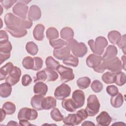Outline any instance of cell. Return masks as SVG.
Returning a JSON list of instances; mask_svg holds the SVG:
<instances>
[{
  "instance_id": "48",
  "label": "cell",
  "mask_w": 126,
  "mask_h": 126,
  "mask_svg": "<svg viewBox=\"0 0 126 126\" xmlns=\"http://www.w3.org/2000/svg\"><path fill=\"white\" fill-rule=\"evenodd\" d=\"M32 81V79L29 74H25L22 78V84L23 86H29Z\"/></svg>"
},
{
  "instance_id": "25",
  "label": "cell",
  "mask_w": 126,
  "mask_h": 126,
  "mask_svg": "<svg viewBox=\"0 0 126 126\" xmlns=\"http://www.w3.org/2000/svg\"><path fill=\"white\" fill-rule=\"evenodd\" d=\"M62 106L63 108L70 112H73L77 109L72 99L70 98L63 99L62 102Z\"/></svg>"
},
{
  "instance_id": "21",
  "label": "cell",
  "mask_w": 126,
  "mask_h": 126,
  "mask_svg": "<svg viewBox=\"0 0 126 126\" xmlns=\"http://www.w3.org/2000/svg\"><path fill=\"white\" fill-rule=\"evenodd\" d=\"M48 91V87L46 84L42 82H36L33 86V92L37 94L45 95Z\"/></svg>"
},
{
  "instance_id": "56",
  "label": "cell",
  "mask_w": 126,
  "mask_h": 126,
  "mask_svg": "<svg viewBox=\"0 0 126 126\" xmlns=\"http://www.w3.org/2000/svg\"><path fill=\"white\" fill-rule=\"evenodd\" d=\"M1 114H2V116H1V120H0V122H1L5 118V115H6V113L2 109H1Z\"/></svg>"
},
{
  "instance_id": "9",
  "label": "cell",
  "mask_w": 126,
  "mask_h": 126,
  "mask_svg": "<svg viewBox=\"0 0 126 126\" xmlns=\"http://www.w3.org/2000/svg\"><path fill=\"white\" fill-rule=\"evenodd\" d=\"M12 11L13 13L19 18L26 19L28 11V6L20 0L13 6Z\"/></svg>"
},
{
  "instance_id": "10",
  "label": "cell",
  "mask_w": 126,
  "mask_h": 126,
  "mask_svg": "<svg viewBox=\"0 0 126 126\" xmlns=\"http://www.w3.org/2000/svg\"><path fill=\"white\" fill-rule=\"evenodd\" d=\"M21 75V69L17 66H14L12 71L6 77L5 82L13 86L19 81Z\"/></svg>"
},
{
  "instance_id": "13",
  "label": "cell",
  "mask_w": 126,
  "mask_h": 126,
  "mask_svg": "<svg viewBox=\"0 0 126 126\" xmlns=\"http://www.w3.org/2000/svg\"><path fill=\"white\" fill-rule=\"evenodd\" d=\"M97 125L101 126H108L112 121V118L109 114L105 112H101L96 118Z\"/></svg>"
},
{
  "instance_id": "2",
  "label": "cell",
  "mask_w": 126,
  "mask_h": 126,
  "mask_svg": "<svg viewBox=\"0 0 126 126\" xmlns=\"http://www.w3.org/2000/svg\"><path fill=\"white\" fill-rule=\"evenodd\" d=\"M66 46L75 57L82 58L88 52V48L84 43L78 42L73 38L66 42Z\"/></svg>"
},
{
  "instance_id": "45",
  "label": "cell",
  "mask_w": 126,
  "mask_h": 126,
  "mask_svg": "<svg viewBox=\"0 0 126 126\" xmlns=\"http://www.w3.org/2000/svg\"><path fill=\"white\" fill-rule=\"evenodd\" d=\"M47 76L46 72L44 70H41L38 71L36 74V78L34 80V83H36L37 82H44L47 79Z\"/></svg>"
},
{
  "instance_id": "16",
  "label": "cell",
  "mask_w": 126,
  "mask_h": 126,
  "mask_svg": "<svg viewBox=\"0 0 126 126\" xmlns=\"http://www.w3.org/2000/svg\"><path fill=\"white\" fill-rule=\"evenodd\" d=\"M41 16V12L40 8L36 5H32L30 6L28 12V19L31 21H37Z\"/></svg>"
},
{
  "instance_id": "27",
  "label": "cell",
  "mask_w": 126,
  "mask_h": 126,
  "mask_svg": "<svg viewBox=\"0 0 126 126\" xmlns=\"http://www.w3.org/2000/svg\"><path fill=\"white\" fill-rule=\"evenodd\" d=\"M56 100L52 96H47L45 97L43 104V108L45 110H49L53 108L56 106Z\"/></svg>"
},
{
  "instance_id": "14",
  "label": "cell",
  "mask_w": 126,
  "mask_h": 126,
  "mask_svg": "<svg viewBox=\"0 0 126 126\" xmlns=\"http://www.w3.org/2000/svg\"><path fill=\"white\" fill-rule=\"evenodd\" d=\"M45 97L41 94H35L33 96L31 99V104L32 108L37 110H42L43 104Z\"/></svg>"
},
{
  "instance_id": "5",
  "label": "cell",
  "mask_w": 126,
  "mask_h": 126,
  "mask_svg": "<svg viewBox=\"0 0 126 126\" xmlns=\"http://www.w3.org/2000/svg\"><path fill=\"white\" fill-rule=\"evenodd\" d=\"M38 113L35 109L24 107L21 108L18 113V119L22 120H33L37 118Z\"/></svg>"
},
{
  "instance_id": "31",
  "label": "cell",
  "mask_w": 126,
  "mask_h": 126,
  "mask_svg": "<svg viewBox=\"0 0 126 126\" xmlns=\"http://www.w3.org/2000/svg\"><path fill=\"white\" fill-rule=\"evenodd\" d=\"M1 109L7 115H10L14 113L16 110V106L12 102L7 101L3 104Z\"/></svg>"
},
{
  "instance_id": "55",
  "label": "cell",
  "mask_w": 126,
  "mask_h": 126,
  "mask_svg": "<svg viewBox=\"0 0 126 126\" xmlns=\"http://www.w3.org/2000/svg\"><path fill=\"white\" fill-rule=\"evenodd\" d=\"M82 126H95V124H94L93 122L89 121H85L82 124Z\"/></svg>"
},
{
  "instance_id": "23",
  "label": "cell",
  "mask_w": 126,
  "mask_h": 126,
  "mask_svg": "<svg viewBox=\"0 0 126 126\" xmlns=\"http://www.w3.org/2000/svg\"><path fill=\"white\" fill-rule=\"evenodd\" d=\"M12 87L9 84L5 82L0 85V95L1 97H8L11 93Z\"/></svg>"
},
{
  "instance_id": "12",
  "label": "cell",
  "mask_w": 126,
  "mask_h": 126,
  "mask_svg": "<svg viewBox=\"0 0 126 126\" xmlns=\"http://www.w3.org/2000/svg\"><path fill=\"white\" fill-rule=\"evenodd\" d=\"M102 60V58L100 56L91 54L87 58L86 63L89 67L94 68L98 66Z\"/></svg>"
},
{
  "instance_id": "53",
  "label": "cell",
  "mask_w": 126,
  "mask_h": 126,
  "mask_svg": "<svg viewBox=\"0 0 126 126\" xmlns=\"http://www.w3.org/2000/svg\"><path fill=\"white\" fill-rule=\"evenodd\" d=\"M19 125L21 126H26L32 125V124H30V123L28 121H26V120L19 121Z\"/></svg>"
},
{
  "instance_id": "30",
  "label": "cell",
  "mask_w": 126,
  "mask_h": 126,
  "mask_svg": "<svg viewBox=\"0 0 126 126\" xmlns=\"http://www.w3.org/2000/svg\"><path fill=\"white\" fill-rule=\"evenodd\" d=\"M63 122L64 125L75 126L78 125L76 114H69L67 117L63 118Z\"/></svg>"
},
{
  "instance_id": "43",
  "label": "cell",
  "mask_w": 126,
  "mask_h": 126,
  "mask_svg": "<svg viewBox=\"0 0 126 126\" xmlns=\"http://www.w3.org/2000/svg\"><path fill=\"white\" fill-rule=\"evenodd\" d=\"M91 87L93 92L96 93H98L102 90L103 86L100 81L97 80H95L92 83Z\"/></svg>"
},
{
  "instance_id": "3",
  "label": "cell",
  "mask_w": 126,
  "mask_h": 126,
  "mask_svg": "<svg viewBox=\"0 0 126 126\" xmlns=\"http://www.w3.org/2000/svg\"><path fill=\"white\" fill-rule=\"evenodd\" d=\"M88 43L93 52L97 55H101L104 52L105 48L108 45L107 39L103 36H98L96 38L95 41L90 39Z\"/></svg>"
},
{
  "instance_id": "26",
  "label": "cell",
  "mask_w": 126,
  "mask_h": 126,
  "mask_svg": "<svg viewBox=\"0 0 126 126\" xmlns=\"http://www.w3.org/2000/svg\"><path fill=\"white\" fill-rule=\"evenodd\" d=\"M107 37L112 44L116 45L121 40L122 35L117 31H111L108 33Z\"/></svg>"
},
{
  "instance_id": "4",
  "label": "cell",
  "mask_w": 126,
  "mask_h": 126,
  "mask_svg": "<svg viewBox=\"0 0 126 126\" xmlns=\"http://www.w3.org/2000/svg\"><path fill=\"white\" fill-rule=\"evenodd\" d=\"M100 108V103L95 95H90L87 99V104L85 108L88 116L93 117L96 115Z\"/></svg>"
},
{
  "instance_id": "39",
  "label": "cell",
  "mask_w": 126,
  "mask_h": 126,
  "mask_svg": "<svg viewBox=\"0 0 126 126\" xmlns=\"http://www.w3.org/2000/svg\"><path fill=\"white\" fill-rule=\"evenodd\" d=\"M34 64L33 58L28 56L24 58L22 61V65L27 69H32Z\"/></svg>"
},
{
  "instance_id": "36",
  "label": "cell",
  "mask_w": 126,
  "mask_h": 126,
  "mask_svg": "<svg viewBox=\"0 0 126 126\" xmlns=\"http://www.w3.org/2000/svg\"><path fill=\"white\" fill-rule=\"evenodd\" d=\"M44 70L47 74V81H55L58 78V74L54 70L46 67L44 68Z\"/></svg>"
},
{
  "instance_id": "8",
  "label": "cell",
  "mask_w": 126,
  "mask_h": 126,
  "mask_svg": "<svg viewBox=\"0 0 126 126\" xmlns=\"http://www.w3.org/2000/svg\"><path fill=\"white\" fill-rule=\"evenodd\" d=\"M70 93V87L68 85L63 83L55 89L54 96L58 99L63 100L66 97H68Z\"/></svg>"
},
{
  "instance_id": "40",
  "label": "cell",
  "mask_w": 126,
  "mask_h": 126,
  "mask_svg": "<svg viewBox=\"0 0 126 126\" xmlns=\"http://www.w3.org/2000/svg\"><path fill=\"white\" fill-rule=\"evenodd\" d=\"M49 43L54 49L61 48L66 45V42L61 39L49 40Z\"/></svg>"
},
{
  "instance_id": "7",
  "label": "cell",
  "mask_w": 126,
  "mask_h": 126,
  "mask_svg": "<svg viewBox=\"0 0 126 126\" xmlns=\"http://www.w3.org/2000/svg\"><path fill=\"white\" fill-rule=\"evenodd\" d=\"M104 61L106 69L111 71V72L116 74L121 71L122 64L121 61L118 57H115L111 59Z\"/></svg>"
},
{
  "instance_id": "17",
  "label": "cell",
  "mask_w": 126,
  "mask_h": 126,
  "mask_svg": "<svg viewBox=\"0 0 126 126\" xmlns=\"http://www.w3.org/2000/svg\"><path fill=\"white\" fill-rule=\"evenodd\" d=\"M5 30L10 33L12 36L16 38H20L25 36L27 33L26 29L17 28H9L7 27L5 28Z\"/></svg>"
},
{
  "instance_id": "37",
  "label": "cell",
  "mask_w": 126,
  "mask_h": 126,
  "mask_svg": "<svg viewBox=\"0 0 126 126\" xmlns=\"http://www.w3.org/2000/svg\"><path fill=\"white\" fill-rule=\"evenodd\" d=\"M51 118L56 122H60L63 120V116L62 115L59 110L57 108L53 109L50 112Z\"/></svg>"
},
{
  "instance_id": "41",
  "label": "cell",
  "mask_w": 126,
  "mask_h": 126,
  "mask_svg": "<svg viewBox=\"0 0 126 126\" xmlns=\"http://www.w3.org/2000/svg\"><path fill=\"white\" fill-rule=\"evenodd\" d=\"M12 49V46L10 42L9 41L0 43V52L2 53H10Z\"/></svg>"
},
{
  "instance_id": "52",
  "label": "cell",
  "mask_w": 126,
  "mask_h": 126,
  "mask_svg": "<svg viewBox=\"0 0 126 126\" xmlns=\"http://www.w3.org/2000/svg\"><path fill=\"white\" fill-rule=\"evenodd\" d=\"M10 57V53H2L0 52V62L2 64L4 61L8 59Z\"/></svg>"
},
{
  "instance_id": "28",
  "label": "cell",
  "mask_w": 126,
  "mask_h": 126,
  "mask_svg": "<svg viewBox=\"0 0 126 126\" xmlns=\"http://www.w3.org/2000/svg\"><path fill=\"white\" fill-rule=\"evenodd\" d=\"M63 63L68 66L76 67L78 65L79 60L75 56L69 54L66 58L63 60Z\"/></svg>"
},
{
  "instance_id": "20",
  "label": "cell",
  "mask_w": 126,
  "mask_h": 126,
  "mask_svg": "<svg viewBox=\"0 0 126 126\" xmlns=\"http://www.w3.org/2000/svg\"><path fill=\"white\" fill-rule=\"evenodd\" d=\"M14 66L11 62L7 63L0 69V80H2L6 78V75H9L13 70Z\"/></svg>"
},
{
  "instance_id": "34",
  "label": "cell",
  "mask_w": 126,
  "mask_h": 126,
  "mask_svg": "<svg viewBox=\"0 0 126 126\" xmlns=\"http://www.w3.org/2000/svg\"><path fill=\"white\" fill-rule=\"evenodd\" d=\"M46 37L49 40H54L59 37V34L58 30L54 27L49 28L46 32Z\"/></svg>"
},
{
  "instance_id": "19",
  "label": "cell",
  "mask_w": 126,
  "mask_h": 126,
  "mask_svg": "<svg viewBox=\"0 0 126 126\" xmlns=\"http://www.w3.org/2000/svg\"><path fill=\"white\" fill-rule=\"evenodd\" d=\"M44 30L45 27L43 25H36L33 30V36L34 39L37 41H42L44 37Z\"/></svg>"
},
{
  "instance_id": "15",
  "label": "cell",
  "mask_w": 126,
  "mask_h": 126,
  "mask_svg": "<svg viewBox=\"0 0 126 126\" xmlns=\"http://www.w3.org/2000/svg\"><path fill=\"white\" fill-rule=\"evenodd\" d=\"M70 49L66 45L61 48L54 49L53 50V55L56 59L63 60L70 54Z\"/></svg>"
},
{
  "instance_id": "46",
  "label": "cell",
  "mask_w": 126,
  "mask_h": 126,
  "mask_svg": "<svg viewBox=\"0 0 126 126\" xmlns=\"http://www.w3.org/2000/svg\"><path fill=\"white\" fill-rule=\"evenodd\" d=\"M107 93L111 96H113L116 95L119 93L118 88L114 85L108 86L106 89Z\"/></svg>"
},
{
  "instance_id": "42",
  "label": "cell",
  "mask_w": 126,
  "mask_h": 126,
  "mask_svg": "<svg viewBox=\"0 0 126 126\" xmlns=\"http://www.w3.org/2000/svg\"><path fill=\"white\" fill-rule=\"evenodd\" d=\"M76 115L77 119V124L78 125H79L83 120L87 118L88 117V113L85 109H80L77 111Z\"/></svg>"
},
{
  "instance_id": "38",
  "label": "cell",
  "mask_w": 126,
  "mask_h": 126,
  "mask_svg": "<svg viewBox=\"0 0 126 126\" xmlns=\"http://www.w3.org/2000/svg\"><path fill=\"white\" fill-rule=\"evenodd\" d=\"M126 82V74L124 72H119L116 74V81L115 83L119 86L124 85Z\"/></svg>"
},
{
  "instance_id": "1",
  "label": "cell",
  "mask_w": 126,
  "mask_h": 126,
  "mask_svg": "<svg viewBox=\"0 0 126 126\" xmlns=\"http://www.w3.org/2000/svg\"><path fill=\"white\" fill-rule=\"evenodd\" d=\"M4 23L7 27L22 29H30L32 26V22L29 19H23L17 17L11 13H7L4 16Z\"/></svg>"
},
{
  "instance_id": "35",
  "label": "cell",
  "mask_w": 126,
  "mask_h": 126,
  "mask_svg": "<svg viewBox=\"0 0 126 126\" xmlns=\"http://www.w3.org/2000/svg\"><path fill=\"white\" fill-rule=\"evenodd\" d=\"M45 64L47 67L50 68L53 70H56L58 66L60 65L59 63L51 56H49L46 58L45 60Z\"/></svg>"
},
{
  "instance_id": "32",
  "label": "cell",
  "mask_w": 126,
  "mask_h": 126,
  "mask_svg": "<svg viewBox=\"0 0 126 126\" xmlns=\"http://www.w3.org/2000/svg\"><path fill=\"white\" fill-rule=\"evenodd\" d=\"M91 83V79L88 77L79 78L77 80V85L81 89H85L89 86Z\"/></svg>"
},
{
  "instance_id": "22",
  "label": "cell",
  "mask_w": 126,
  "mask_h": 126,
  "mask_svg": "<svg viewBox=\"0 0 126 126\" xmlns=\"http://www.w3.org/2000/svg\"><path fill=\"white\" fill-rule=\"evenodd\" d=\"M60 36L62 38L67 42L73 39L74 36V32L73 30L69 27H64L61 30Z\"/></svg>"
},
{
  "instance_id": "29",
  "label": "cell",
  "mask_w": 126,
  "mask_h": 126,
  "mask_svg": "<svg viewBox=\"0 0 126 126\" xmlns=\"http://www.w3.org/2000/svg\"><path fill=\"white\" fill-rule=\"evenodd\" d=\"M101 79L107 84L114 83L116 81V74L111 72H106L102 75Z\"/></svg>"
},
{
  "instance_id": "6",
  "label": "cell",
  "mask_w": 126,
  "mask_h": 126,
  "mask_svg": "<svg viewBox=\"0 0 126 126\" xmlns=\"http://www.w3.org/2000/svg\"><path fill=\"white\" fill-rule=\"evenodd\" d=\"M56 70L60 75L62 82L63 83L73 80L74 78L73 69L71 68L60 64Z\"/></svg>"
},
{
  "instance_id": "33",
  "label": "cell",
  "mask_w": 126,
  "mask_h": 126,
  "mask_svg": "<svg viewBox=\"0 0 126 126\" xmlns=\"http://www.w3.org/2000/svg\"><path fill=\"white\" fill-rule=\"evenodd\" d=\"M26 49L29 54L32 56L35 55L38 51V46L32 41H30L27 43L26 45Z\"/></svg>"
},
{
  "instance_id": "47",
  "label": "cell",
  "mask_w": 126,
  "mask_h": 126,
  "mask_svg": "<svg viewBox=\"0 0 126 126\" xmlns=\"http://www.w3.org/2000/svg\"><path fill=\"white\" fill-rule=\"evenodd\" d=\"M118 47L122 50L124 54H126V34L122 36L121 39L117 44Z\"/></svg>"
},
{
  "instance_id": "51",
  "label": "cell",
  "mask_w": 126,
  "mask_h": 126,
  "mask_svg": "<svg viewBox=\"0 0 126 126\" xmlns=\"http://www.w3.org/2000/svg\"><path fill=\"white\" fill-rule=\"evenodd\" d=\"M8 41V36L6 32L4 30L0 31V43H3Z\"/></svg>"
},
{
  "instance_id": "54",
  "label": "cell",
  "mask_w": 126,
  "mask_h": 126,
  "mask_svg": "<svg viewBox=\"0 0 126 126\" xmlns=\"http://www.w3.org/2000/svg\"><path fill=\"white\" fill-rule=\"evenodd\" d=\"M122 61H123V63L122 64V68L126 70V56L124 55L122 57Z\"/></svg>"
},
{
  "instance_id": "11",
  "label": "cell",
  "mask_w": 126,
  "mask_h": 126,
  "mask_svg": "<svg viewBox=\"0 0 126 126\" xmlns=\"http://www.w3.org/2000/svg\"><path fill=\"white\" fill-rule=\"evenodd\" d=\"M72 99L76 106L77 108L83 106L85 103V96L84 93L80 90H76L73 92Z\"/></svg>"
},
{
  "instance_id": "18",
  "label": "cell",
  "mask_w": 126,
  "mask_h": 126,
  "mask_svg": "<svg viewBox=\"0 0 126 126\" xmlns=\"http://www.w3.org/2000/svg\"><path fill=\"white\" fill-rule=\"evenodd\" d=\"M118 50L116 46L114 45H109L106 48L105 52L103 56L102 60L107 61L115 57L117 54Z\"/></svg>"
},
{
  "instance_id": "44",
  "label": "cell",
  "mask_w": 126,
  "mask_h": 126,
  "mask_svg": "<svg viewBox=\"0 0 126 126\" xmlns=\"http://www.w3.org/2000/svg\"><path fill=\"white\" fill-rule=\"evenodd\" d=\"M34 60V64L32 70L37 71L40 70L43 65V61L40 57H35L33 58Z\"/></svg>"
},
{
  "instance_id": "49",
  "label": "cell",
  "mask_w": 126,
  "mask_h": 126,
  "mask_svg": "<svg viewBox=\"0 0 126 126\" xmlns=\"http://www.w3.org/2000/svg\"><path fill=\"white\" fill-rule=\"evenodd\" d=\"M16 1V0H1L0 2L4 8H5L6 9H8L10 8Z\"/></svg>"
},
{
  "instance_id": "50",
  "label": "cell",
  "mask_w": 126,
  "mask_h": 126,
  "mask_svg": "<svg viewBox=\"0 0 126 126\" xmlns=\"http://www.w3.org/2000/svg\"><path fill=\"white\" fill-rule=\"evenodd\" d=\"M94 70L96 72L99 73H103L105 70L106 69V67L104 63V61L102 60L101 63L96 67H94L93 68Z\"/></svg>"
},
{
  "instance_id": "24",
  "label": "cell",
  "mask_w": 126,
  "mask_h": 126,
  "mask_svg": "<svg viewBox=\"0 0 126 126\" xmlns=\"http://www.w3.org/2000/svg\"><path fill=\"white\" fill-rule=\"evenodd\" d=\"M111 105L114 108H119L122 106L124 102V98L121 93H118L116 95L111 97L110 99Z\"/></svg>"
},
{
  "instance_id": "57",
  "label": "cell",
  "mask_w": 126,
  "mask_h": 126,
  "mask_svg": "<svg viewBox=\"0 0 126 126\" xmlns=\"http://www.w3.org/2000/svg\"><path fill=\"white\" fill-rule=\"evenodd\" d=\"M7 125H8V126H18V124L16 122H15V121H10L9 122V123L7 124Z\"/></svg>"
}]
</instances>
